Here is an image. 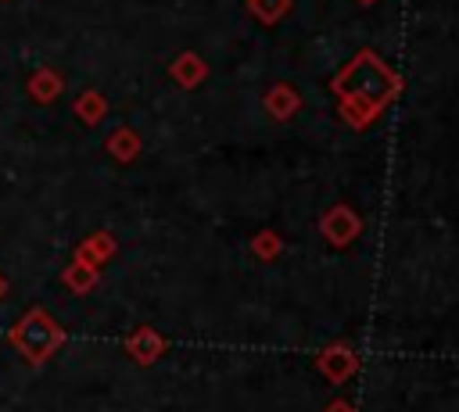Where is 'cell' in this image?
Wrapping results in <instances>:
<instances>
[{
    "mask_svg": "<svg viewBox=\"0 0 459 412\" xmlns=\"http://www.w3.org/2000/svg\"><path fill=\"white\" fill-rule=\"evenodd\" d=\"M333 93L341 100V118L355 129L369 125L398 93H402V79L373 54V50H359L337 75H333Z\"/></svg>",
    "mask_w": 459,
    "mask_h": 412,
    "instance_id": "obj_1",
    "label": "cell"
},
{
    "mask_svg": "<svg viewBox=\"0 0 459 412\" xmlns=\"http://www.w3.org/2000/svg\"><path fill=\"white\" fill-rule=\"evenodd\" d=\"M7 340H11V348L32 365V369H43L61 348H65V330L43 312V308H29V312H22V319L7 330Z\"/></svg>",
    "mask_w": 459,
    "mask_h": 412,
    "instance_id": "obj_2",
    "label": "cell"
},
{
    "mask_svg": "<svg viewBox=\"0 0 459 412\" xmlns=\"http://www.w3.org/2000/svg\"><path fill=\"white\" fill-rule=\"evenodd\" d=\"M25 90H29V97L36 100V104H54L61 93H65V75L57 72V68H36L32 75H29V82H25Z\"/></svg>",
    "mask_w": 459,
    "mask_h": 412,
    "instance_id": "obj_3",
    "label": "cell"
},
{
    "mask_svg": "<svg viewBox=\"0 0 459 412\" xmlns=\"http://www.w3.org/2000/svg\"><path fill=\"white\" fill-rule=\"evenodd\" d=\"M161 351H165V340H161V333H154L151 326H140V330L129 333V340H126V355H129L133 362H140V365H151Z\"/></svg>",
    "mask_w": 459,
    "mask_h": 412,
    "instance_id": "obj_4",
    "label": "cell"
},
{
    "mask_svg": "<svg viewBox=\"0 0 459 412\" xmlns=\"http://www.w3.org/2000/svg\"><path fill=\"white\" fill-rule=\"evenodd\" d=\"M169 75H172V82L176 86H183V90H194V86H201L204 82V75H208V64L194 54V50H183L172 64H169Z\"/></svg>",
    "mask_w": 459,
    "mask_h": 412,
    "instance_id": "obj_5",
    "label": "cell"
},
{
    "mask_svg": "<svg viewBox=\"0 0 459 412\" xmlns=\"http://www.w3.org/2000/svg\"><path fill=\"white\" fill-rule=\"evenodd\" d=\"M104 150L118 161V165H129V161H136L140 158V150H143V140H140V133L136 129H129V125H118L108 140H104Z\"/></svg>",
    "mask_w": 459,
    "mask_h": 412,
    "instance_id": "obj_6",
    "label": "cell"
},
{
    "mask_svg": "<svg viewBox=\"0 0 459 412\" xmlns=\"http://www.w3.org/2000/svg\"><path fill=\"white\" fill-rule=\"evenodd\" d=\"M115 251H118V244H115V236L108 233V229H100V233H90L86 240H79V247H75V258L79 262H90V265H104V262H111L115 258Z\"/></svg>",
    "mask_w": 459,
    "mask_h": 412,
    "instance_id": "obj_7",
    "label": "cell"
},
{
    "mask_svg": "<svg viewBox=\"0 0 459 412\" xmlns=\"http://www.w3.org/2000/svg\"><path fill=\"white\" fill-rule=\"evenodd\" d=\"M61 283L72 290V294H90L97 283H100V269L97 265H90V262H79V258H72L65 269H61Z\"/></svg>",
    "mask_w": 459,
    "mask_h": 412,
    "instance_id": "obj_8",
    "label": "cell"
},
{
    "mask_svg": "<svg viewBox=\"0 0 459 412\" xmlns=\"http://www.w3.org/2000/svg\"><path fill=\"white\" fill-rule=\"evenodd\" d=\"M72 111H75V118L82 122V125H100L104 122V115H108V97L100 93V90H82L75 100H72Z\"/></svg>",
    "mask_w": 459,
    "mask_h": 412,
    "instance_id": "obj_9",
    "label": "cell"
},
{
    "mask_svg": "<svg viewBox=\"0 0 459 412\" xmlns=\"http://www.w3.org/2000/svg\"><path fill=\"white\" fill-rule=\"evenodd\" d=\"M323 233H326L333 244L351 240V236L359 233V219H355V211H351V208H344V204L330 208V211H326V219H323Z\"/></svg>",
    "mask_w": 459,
    "mask_h": 412,
    "instance_id": "obj_10",
    "label": "cell"
},
{
    "mask_svg": "<svg viewBox=\"0 0 459 412\" xmlns=\"http://www.w3.org/2000/svg\"><path fill=\"white\" fill-rule=\"evenodd\" d=\"M298 107H301V97H298L287 82H276V86H269V90H265V111H269L273 118H280V122H283V118H290Z\"/></svg>",
    "mask_w": 459,
    "mask_h": 412,
    "instance_id": "obj_11",
    "label": "cell"
},
{
    "mask_svg": "<svg viewBox=\"0 0 459 412\" xmlns=\"http://www.w3.org/2000/svg\"><path fill=\"white\" fill-rule=\"evenodd\" d=\"M247 11H251L262 25H276V21L290 11V0H247Z\"/></svg>",
    "mask_w": 459,
    "mask_h": 412,
    "instance_id": "obj_12",
    "label": "cell"
},
{
    "mask_svg": "<svg viewBox=\"0 0 459 412\" xmlns=\"http://www.w3.org/2000/svg\"><path fill=\"white\" fill-rule=\"evenodd\" d=\"M7 294H11V283H7V276H4V272H0V301H4V297H7Z\"/></svg>",
    "mask_w": 459,
    "mask_h": 412,
    "instance_id": "obj_13",
    "label": "cell"
},
{
    "mask_svg": "<svg viewBox=\"0 0 459 412\" xmlns=\"http://www.w3.org/2000/svg\"><path fill=\"white\" fill-rule=\"evenodd\" d=\"M359 4H366V7H369V4H377V0H359Z\"/></svg>",
    "mask_w": 459,
    "mask_h": 412,
    "instance_id": "obj_14",
    "label": "cell"
}]
</instances>
